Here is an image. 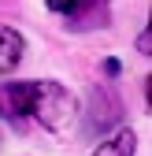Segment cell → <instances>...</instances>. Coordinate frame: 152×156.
Here are the masks:
<instances>
[{"label":"cell","instance_id":"cell-1","mask_svg":"<svg viewBox=\"0 0 152 156\" xmlns=\"http://www.w3.org/2000/svg\"><path fill=\"white\" fill-rule=\"evenodd\" d=\"M74 97L60 82H0V115L15 126H45L60 134L74 123Z\"/></svg>","mask_w":152,"mask_h":156},{"label":"cell","instance_id":"cell-2","mask_svg":"<svg viewBox=\"0 0 152 156\" xmlns=\"http://www.w3.org/2000/svg\"><path fill=\"white\" fill-rule=\"evenodd\" d=\"M48 11H56L71 30H97L108 26V0H45Z\"/></svg>","mask_w":152,"mask_h":156},{"label":"cell","instance_id":"cell-3","mask_svg":"<svg viewBox=\"0 0 152 156\" xmlns=\"http://www.w3.org/2000/svg\"><path fill=\"white\" fill-rule=\"evenodd\" d=\"M22 34H15V30H0V74H11L19 67V60H22Z\"/></svg>","mask_w":152,"mask_h":156},{"label":"cell","instance_id":"cell-4","mask_svg":"<svg viewBox=\"0 0 152 156\" xmlns=\"http://www.w3.org/2000/svg\"><path fill=\"white\" fill-rule=\"evenodd\" d=\"M134 149H137L134 130H119V134H111L108 141H100L93 149V156H134Z\"/></svg>","mask_w":152,"mask_h":156},{"label":"cell","instance_id":"cell-5","mask_svg":"<svg viewBox=\"0 0 152 156\" xmlns=\"http://www.w3.org/2000/svg\"><path fill=\"white\" fill-rule=\"evenodd\" d=\"M137 48H141V52H145V56H148V30H145V34H141V37H137Z\"/></svg>","mask_w":152,"mask_h":156}]
</instances>
